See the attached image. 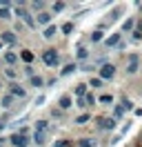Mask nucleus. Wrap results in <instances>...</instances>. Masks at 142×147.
<instances>
[{"label": "nucleus", "mask_w": 142, "mask_h": 147, "mask_svg": "<svg viewBox=\"0 0 142 147\" xmlns=\"http://www.w3.org/2000/svg\"><path fill=\"white\" fill-rule=\"evenodd\" d=\"M42 60H44V65L56 67V65H58V60H60V56H58V51H56V49H47V51L42 54Z\"/></svg>", "instance_id": "obj_1"}, {"label": "nucleus", "mask_w": 142, "mask_h": 147, "mask_svg": "<svg viewBox=\"0 0 142 147\" xmlns=\"http://www.w3.org/2000/svg\"><path fill=\"white\" fill-rule=\"evenodd\" d=\"M16 16H20V18H22L27 25H29V27H33V25H36V20L31 18V13H29V11H27L22 5H18V7H16Z\"/></svg>", "instance_id": "obj_2"}, {"label": "nucleus", "mask_w": 142, "mask_h": 147, "mask_svg": "<svg viewBox=\"0 0 142 147\" xmlns=\"http://www.w3.org/2000/svg\"><path fill=\"white\" fill-rule=\"evenodd\" d=\"M9 140H11V145H13V147H27V145H29V138H27L25 134H20V131L13 134Z\"/></svg>", "instance_id": "obj_3"}, {"label": "nucleus", "mask_w": 142, "mask_h": 147, "mask_svg": "<svg viewBox=\"0 0 142 147\" xmlns=\"http://www.w3.org/2000/svg\"><path fill=\"white\" fill-rule=\"evenodd\" d=\"M100 76H102V78H113V76H115V67H113L111 63L102 65V69H100Z\"/></svg>", "instance_id": "obj_4"}, {"label": "nucleus", "mask_w": 142, "mask_h": 147, "mask_svg": "<svg viewBox=\"0 0 142 147\" xmlns=\"http://www.w3.org/2000/svg\"><path fill=\"white\" fill-rule=\"evenodd\" d=\"M127 71H129V74H135V71H138V56H135V54L129 56V67H127Z\"/></svg>", "instance_id": "obj_5"}, {"label": "nucleus", "mask_w": 142, "mask_h": 147, "mask_svg": "<svg viewBox=\"0 0 142 147\" xmlns=\"http://www.w3.org/2000/svg\"><path fill=\"white\" fill-rule=\"evenodd\" d=\"M98 123H100V127H102V129H113L115 127V120L113 118H98Z\"/></svg>", "instance_id": "obj_6"}, {"label": "nucleus", "mask_w": 142, "mask_h": 147, "mask_svg": "<svg viewBox=\"0 0 142 147\" xmlns=\"http://www.w3.org/2000/svg\"><path fill=\"white\" fill-rule=\"evenodd\" d=\"M38 22H40V25H49V22H51V13L40 11V13H38Z\"/></svg>", "instance_id": "obj_7"}, {"label": "nucleus", "mask_w": 142, "mask_h": 147, "mask_svg": "<svg viewBox=\"0 0 142 147\" xmlns=\"http://www.w3.org/2000/svg\"><path fill=\"white\" fill-rule=\"evenodd\" d=\"M2 42L13 45V42H16V34H13V31H5V34H2Z\"/></svg>", "instance_id": "obj_8"}, {"label": "nucleus", "mask_w": 142, "mask_h": 147, "mask_svg": "<svg viewBox=\"0 0 142 147\" xmlns=\"http://www.w3.org/2000/svg\"><path fill=\"white\" fill-rule=\"evenodd\" d=\"M11 96H20V98H25L27 92L22 89V87H18V85H11Z\"/></svg>", "instance_id": "obj_9"}, {"label": "nucleus", "mask_w": 142, "mask_h": 147, "mask_svg": "<svg viewBox=\"0 0 142 147\" xmlns=\"http://www.w3.org/2000/svg\"><path fill=\"white\" fill-rule=\"evenodd\" d=\"M47 129H49L47 120H38V123H36V131H40V134H47Z\"/></svg>", "instance_id": "obj_10"}, {"label": "nucleus", "mask_w": 142, "mask_h": 147, "mask_svg": "<svg viewBox=\"0 0 142 147\" xmlns=\"http://www.w3.org/2000/svg\"><path fill=\"white\" fill-rule=\"evenodd\" d=\"M76 96H78V98H84V96H87V85L80 83L78 87H76Z\"/></svg>", "instance_id": "obj_11"}, {"label": "nucleus", "mask_w": 142, "mask_h": 147, "mask_svg": "<svg viewBox=\"0 0 142 147\" xmlns=\"http://www.w3.org/2000/svg\"><path fill=\"white\" fill-rule=\"evenodd\" d=\"M60 107L62 109H69L71 107V96H62L60 98Z\"/></svg>", "instance_id": "obj_12"}, {"label": "nucleus", "mask_w": 142, "mask_h": 147, "mask_svg": "<svg viewBox=\"0 0 142 147\" xmlns=\"http://www.w3.org/2000/svg\"><path fill=\"white\" fill-rule=\"evenodd\" d=\"M56 31H58V29L53 27V25H49V27L44 29V34H42V36H44V38H53V36H56Z\"/></svg>", "instance_id": "obj_13"}, {"label": "nucleus", "mask_w": 142, "mask_h": 147, "mask_svg": "<svg viewBox=\"0 0 142 147\" xmlns=\"http://www.w3.org/2000/svg\"><path fill=\"white\" fill-rule=\"evenodd\" d=\"M100 102H102V105H111V102H113V96H111V94H102V96H100Z\"/></svg>", "instance_id": "obj_14"}, {"label": "nucleus", "mask_w": 142, "mask_h": 147, "mask_svg": "<svg viewBox=\"0 0 142 147\" xmlns=\"http://www.w3.org/2000/svg\"><path fill=\"white\" fill-rule=\"evenodd\" d=\"M78 145H80V147H96V143H93L91 138H80Z\"/></svg>", "instance_id": "obj_15"}, {"label": "nucleus", "mask_w": 142, "mask_h": 147, "mask_svg": "<svg viewBox=\"0 0 142 147\" xmlns=\"http://www.w3.org/2000/svg\"><path fill=\"white\" fill-rule=\"evenodd\" d=\"M0 18H2V20H9V18H11V11H9V7H0Z\"/></svg>", "instance_id": "obj_16"}, {"label": "nucleus", "mask_w": 142, "mask_h": 147, "mask_svg": "<svg viewBox=\"0 0 142 147\" xmlns=\"http://www.w3.org/2000/svg\"><path fill=\"white\" fill-rule=\"evenodd\" d=\"M5 60H7L9 65H13V63H16V60H18V56L13 54V51H7V54H5Z\"/></svg>", "instance_id": "obj_17"}, {"label": "nucleus", "mask_w": 142, "mask_h": 147, "mask_svg": "<svg viewBox=\"0 0 142 147\" xmlns=\"http://www.w3.org/2000/svg\"><path fill=\"white\" fill-rule=\"evenodd\" d=\"M22 60H25V63H31V60H33V54H31L29 49H25V51H22Z\"/></svg>", "instance_id": "obj_18"}, {"label": "nucleus", "mask_w": 142, "mask_h": 147, "mask_svg": "<svg viewBox=\"0 0 142 147\" xmlns=\"http://www.w3.org/2000/svg\"><path fill=\"white\" fill-rule=\"evenodd\" d=\"M89 118H91L89 114H82V116H78V118H76V123H78V125H84V123H89Z\"/></svg>", "instance_id": "obj_19"}, {"label": "nucleus", "mask_w": 142, "mask_h": 147, "mask_svg": "<svg viewBox=\"0 0 142 147\" xmlns=\"http://www.w3.org/2000/svg\"><path fill=\"white\" fill-rule=\"evenodd\" d=\"M76 71V65H67L64 69H62V76H69V74H73Z\"/></svg>", "instance_id": "obj_20"}, {"label": "nucleus", "mask_w": 142, "mask_h": 147, "mask_svg": "<svg viewBox=\"0 0 142 147\" xmlns=\"http://www.w3.org/2000/svg\"><path fill=\"white\" fill-rule=\"evenodd\" d=\"M91 40H93V42H100V40H102V31H100V29L93 31V34H91Z\"/></svg>", "instance_id": "obj_21"}, {"label": "nucleus", "mask_w": 142, "mask_h": 147, "mask_svg": "<svg viewBox=\"0 0 142 147\" xmlns=\"http://www.w3.org/2000/svg\"><path fill=\"white\" fill-rule=\"evenodd\" d=\"M31 85L33 87H42V78L40 76H31Z\"/></svg>", "instance_id": "obj_22"}, {"label": "nucleus", "mask_w": 142, "mask_h": 147, "mask_svg": "<svg viewBox=\"0 0 142 147\" xmlns=\"http://www.w3.org/2000/svg\"><path fill=\"white\" fill-rule=\"evenodd\" d=\"M118 40H120V36H118V34H113L111 38H107V45H118Z\"/></svg>", "instance_id": "obj_23"}, {"label": "nucleus", "mask_w": 142, "mask_h": 147, "mask_svg": "<svg viewBox=\"0 0 142 147\" xmlns=\"http://www.w3.org/2000/svg\"><path fill=\"white\" fill-rule=\"evenodd\" d=\"M11 102H13V96H5L2 98V107H11Z\"/></svg>", "instance_id": "obj_24"}, {"label": "nucleus", "mask_w": 142, "mask_h": 147, "mask_svg": "<svg viewBox=\"0 0 142 147\" xmlns=\"http://www.w3.org/2000/svg\"><path fill=\"white\" fill-rule=\"evenodd\" d=\"M62 31H64V34H71V31H73V25H71V22L62 25Z\"/></svg>", "instance_id": "obj_25"}, {"label": "nucleus", "mask_w": 142, "mask_h": 147, "mask_svg": "<svg viewBox=\"0 0 142 147\" xmlns=\"http://www.w3.org/2000/svg\"><path fill=\"white\" fill-rule=\"evenodd\" d=\"M93 102H96V98H93L91 94H87V96H84V105H93Z\"/></svg>", "instance_id": "obj_26"}, {"label": "nucleus", "mask_w": 142, "mask_h": 147, "mask_svg": "<svg viewBox=\"0 0 142 147\" xmlns=\"http://www.w3.org/2000/svg\"><path fill=\"white\" fill-rule=\"evenodd\" d=\"M87 54H89V51L84 49V47H80V49H78V58H87Z\"/></svg>", "instance_id": "obj_27"}, {"label": "nucleus", "mask_w": 142, "mask_h": 147, "mask_svg": "<svg viewBox=\"0 0 142 147\" xmlns=\"http://www.w3.org/2000/svg\"><path fill=\"white\" fill-rule=\"evenodd\" d=\"M64 9V2H56V5H53V11H62Z\"/></svg>", "instance_id": "obj_28"}, {"label": "nucleus", "mask_w": 142, "mask_h": 147, "mask_svg": "<svg viewBox=\"0 0 142 147\" xmlns=\"http://www.w3.org/2000/svg\"><path fill=\"white\" fill-rule=\"evenodd\" d=\"M53 147H69V140H58Z\"/></svg>", "instance_id": "obj_29"}, {"label": "nucleus", "mask_w": 142, "mask_h": 147, "mask_svg": "<svg viewBox=\"0 0 142 147\" xmlns=\"http://www.w3.org/2000/svg\"><path fill=\"white\" fill-rule=\"evenodd\" d=\"M122 29H124V31H127V29H133V20H127V22L122 25Z\"/></svg>", "instance_id": "obj_30"}, {"label": "nucleus", "mask_w": 142, "mask_h": 147, "mask_svg": "<svg viewBox=\"0 0 142 147\" xmlns=\"http://www.w3.org/2000/svg\"><path fill=\"white\" fill-rule=\"evenodd\" d=\"M5 74H7V78H16V69H7Z\"/></svg>", "instance_id": "obj_31"}, {"label": "nucleus", "mask_w": 142, "mask_h": 147, "mask_svg": "<svg viewBox=\"0 0 142 147\" xmlns=\"http://www.w3.org/2000/svg\"><path fill=\"white\" fill-rule=\"evenodd\" d=\"M100 85H102V80H100V78H93V80H91V87H100Z\"/></svg>", "instance_id": "obj_32"}, {"label": "nucleus", "mask_w": 142, "mask_h": 147, "mask_svg": "<svg viewBox=\"0 0 142 147\" xmlns=\"http://www.w3.org/2000/svg\"><path fill=\"white\" fill-rule=\"evenodd\" d=\"M31 7H33V9H42V7H44V2H33Z\"/></svg>", "instance_id": "obj_33"}, {"label": "nucleus", "mask_w": 142, "mask_h": 147, "mask_svg": "<svg viewBox=\"0 0 142 147\" xmlns=\"http://www.w3.org/2000/svg\"><path fill=\"white\" fill-rule=\"evenodd\" d=\"M5 143H7V138H0V147L5 145Z\"/></svg>", "instance_id": "obj_34"}, {"label": "nucleus", "mask_w": 142, "mask_h": 147, "mask_svg": "<svg viewBox=\"0 0 142 147\" xmlns=\"http://www.w3.org/2000/svg\"><path fill=\"white\" fill-rule=\"evenodd\" d=\"M2 127H5V120H0V129H2Z\"/></svg>", "instance_id": "obj_35"}, {"label": "nucleus", "mask_w": 142, "mask_h": 147, "mask_svg": "<svg viewBox=\"0 0 142 147\" xmlns=\"http://www.w3.org/2000/svg\"><path fill=\"white\" fill-rule=\"evenodd\" d=\"M0 47H2V40H0Z\"/></svg>", "instance_id": "obj_36"}]
</instances>
